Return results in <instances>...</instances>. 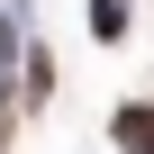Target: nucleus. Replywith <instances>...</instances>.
<instances>
[{
	"mask_svg": "<svg viewBox=\"0 0 154 154\" xmlns=\"http://www.w3.org/2000/svg\"><path fill=\"white\" fill-rule=\"evenodd\" d=\"M118 145L127 154H154V100L145 109H118Z\"/></svg>",
	"mask_w": 154,
	"mask_h": 154,
	"instance_id": "f257e3e1",
	"label": "nucleus"
},
{
	"mask_svg": "<svg viewBox=\"0 0 154 154\" xmlns=\"http://www.w3.org/2000/svg\"><path fill=\"white\" fill-rule=\"evenodd\" d=\"M18 63V36H9V18H0V72H9Z\"/></svg>",
	"mask_w": 154,
	"mask_h": 154,
	"instance_id": "7ed1b4c3",
	"label": "nucleus"
},
{
	"mask_svg": "<svg viewBox=\"0 0 154 154\" xmlns=\"http://www.w3.org/2000/svg\"><path fill=\"white\" fill-rule=\"evenodd\" d=\"M91 27L100 36H127V0H91Z\"/></svg>",
	"mask_w": 154,
	"mask_h": 154,
	"instance_id": "f03ea898",
	"label": "nucleus"
},
{
	"mask_svg": "<svg viewBox=\"0 0 154 154\" xmlns=\"http://www.w3.org/2000/svg\"><path fill=\"white\" fill-rule=\"evenodd\" d=\"M0 154H9V118H0Z\"/></svg>",
	"mask_w": 154,
	"mask_h": 154,
	"instance_id": "20e7f679",
	"label": "nucleus"
}]
</instances>
